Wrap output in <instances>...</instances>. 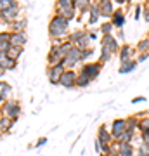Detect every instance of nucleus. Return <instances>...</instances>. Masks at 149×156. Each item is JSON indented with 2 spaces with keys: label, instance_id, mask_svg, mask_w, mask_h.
<instances>
[{
  "label": "nucleus",
  "instance_id": "obj_1",
  "mask_svg": "<svg viewBox=\"0 0 149 156\" xmlns=\"http://www.w3.org/2000/svg\"><path fill=\"white\" fill-rule=\"evenodd\" d=\"M69 35V21L62 16H54L49 21V37L50 40H66Z\"/></svg>",
  "mask_w": 149,
  "mask_h": 156
},
{
  "label": "nucleus",
  "instance_id": "obj_2",
  "mask_svg": "<svg viewBox=\"0 0 149 156\" xmlns=\"http://www.w3.org/2000/svg\"><path fill=\"white\" fill-rule=\"evenodd\" d=\"M54 7H55V14H57V16H62L64 19H68V21H71L73 17L76 16L73 0H57Z\"/></svg>",
  "mask_w": 149,
  "mask_h": 156
},
{
  "label": "nucleus",
  "instance_id": "obj_3",
  "mask_svg": "<svg viewBox=\"0 0 149 156\" xmlns=\"http://www.w3.org/2000/svg\"><path fill=\"white\" fill-rule=\"evenodd\" d=\"M101 71H102V64L99 61H88V62H83L78 73L83 75L85 78H88L90 82H94L95 78H99Z\"/></svg>",
  "mask_w": 149,
  "mask_h": 156
},
{
  "label": "nucleus",
  "instance_id": "obj_4",
  "mask_svg": "<svg viewBox=\"0 0 149 156\" xmlns=\"http://www.w3.org/2000/svg\"><path fill=\"white\" fill-rule=\"evenodd\" d=\"M19 115H21V104L16 99H9L2 104V116H7L16 122L19 118Z\"/></svg>",
  "mask_w": 149,
  "mask_h": 156
},
{
  "label": "nucleus",
  "instance_id": "obj_5",
  "mask_svg": "<svg viewBox=\"0 0 149 156\" xmlns=\"http://www.w3.org/2000/svg\"><path fill=\"white\" fill-rule=\"evenodd\" d=\"M109 130H111V135H113V140L120 142L123 134L127 132V118H115L113 123H111Z\"/></svg>",
  "mask_w": 149,
  "mask_h": 156
},
{
  "label": "nucleus",
  "instance_id": "obj_6",
  "mask_svg": "<svg viewBox=\"0 0 149 156\" xmlns=\"http://www.w3.org/2000/svg\"><path fill=\"white\" fill-rule=\"evenodd\" d=\"M83 59H82V50L76 49V47H73L69 52L66 54L64 57V62H62V66L66 68V69H75L78 64H82Z\"/></svg>",
  "mask_w": 149,
  "mask_h": 156
},
{
  "label": "nucleus",
  "instance_id": "obj_7",
  "mask_svg": "<svg viewBox=\"0 0 149 156\" xmlns=\"http://www.w3.org/2000/svg\"><path fill=\"white\" fill-rule=\"evenodd\" d=\"M76 76H78V71L64 69V73L61 75V80H59V85L64 87V89H73V87H76Z\"/></svg>",
  "mask_w": 149,
  "mask_h": 156
},
{
  "label": "nucleus",
  "instance_id": "obj_8",
  "mask_svg": "<svg viewBox=\"0 0 149 156\" xmlns=\"http://www.w3.org/2000/svg\"><path fill=\"white\" fill-rule=\"evenodd\" d=\"M109 21L115 26V30H123L125 23H127V12H125V9L123 7H116Z\"/></svg>",
  "mask_w": 149,
  "mask_h": 156
},
{
  "label": "nucleus",
  "instance_id": "obj_9",
  "mask_svg": "<svg viewBox=\"0 0 149 156\" xmlns=\"http://www.w3.org/2000/svg\"><path fill=\"white\" fill-rule=\"evenodd\" d=\"M64 69L66 68L62 66V64H59V66H47V71H45L47 80L52 85H59V80H61V75L64 73Z\"/></svg>",
  "mask_w": 149,
  "mask_h": 156
},
{
  "label": "nucleus",
  "instance_id": "obj_10",
  "mask_svg": "<svg viewBox=\"0 0 149 156\" xmlns=\"http://www.w3.org/2000/svg\"><path fill=\"white\" fill-rule=\"evenodd\" d=\"M101 47L104 49H109L113 54H118V50L122 47V44L118 42L115 35H106V37H101Z\"/></svg>",
  "mask_w": 149,
  "mask_h": 156
},
{
  "label": "nucleus",
  "instance_id": "obj_11",
  "mask_svg": "<svg viewBox=\"0 0 149 156\" xmlns=\"http://www.w3.org/2000/svg\"><path fill=\"white\" fill-rule=\"evenodd\" d=\"M97 7H99L101 17H104L108 21L111 19V16H113V12H115V9H116L115 2H111V0H99V2H97Z\"/></svg>",
  "mask_w": 149,
  "mask_h": 156
},
{
  "label": "nucleus",
  "instance_id": "obj_12",
  "mask_svg": "<svg viewBox=\"0 0 149 156\" xmlns=\"http://www.w3.org/2000/svg\"><path fill=\"white\" fill-rule=\"evenodd\" d=\"M133 52H135V47H132V45H128V44H122V47H120V50H118L120 64H123V62L133 59Z\"/></svg>",
  "mask_w": 149,
  "mask_h": 156
},
{
  "label": "nucleus",
  "instance_id": "obj_13",
  "mask_svg": "<svg viewBox=\"0 0 149 156\" xmlns=\"http://www.w3.org/2000/svg\"><path fill=\"white\" fill-rule=\"evenodd\" d=\"M97 139H99L102 144H113V142H115L108 125H101L99 127V130H97Z\"/></svg>",
  "mask_w": 149,
  "mask_h": 156
},
{
  "label": "nucleus",
  "instance_id": "obj_14",
  "mask_svg": "<svg viewBox=\"0 0 149 156\" xmlns=\"http://www.w3.org/2000/svg\"><path fill=\"white\" fill-rule=\"evenodd\" d=\"M28 42L26 31H11V45H16V47H23Z\"/></svg>",
  "mask_w": 149,
  "mask_h": 156
},
{
  "label": "nucleus",
  "instance_id": "obj_15",
  "mask_svg": "<svg viewBox=\"0 0 149 156\" xmlns=\"http://www.w3.org/2000/svg\"><path fill=\"white\" fill-rule=\"evenodd\" d=\"M17 14H19V5H12L11 9H7V11H4V12H0V17L4 19L5 23H14L17 19Z\"/></svg>",
  "mask_w": 149,
  "mask_h": 156
},
{
  "label": "nucleus",
  "instance_id": "obj_16",
  "mask_svg": "<svg viewBox=\"0 0 149 156\" xmlns=\"http://www.w3.org/2000/svg\"><path fill=\"white\" fill-rule=\"evenodd\" d=\"M101 19V12H99V7H97V0H92V7H90V12H88V24L94 26L97 24Z\"/></svg>",
  "mask_w": 149,
  "mask_h": 156
},
{
  "label": "nucleus",
  "instance_id": "obj_17",
  "mask_svg": "<svg viewBox=\"0 0 149 156\" xmlns=\"http://www.w3.org/2000/svg\"><path fill=\"white\" fill-rule=\"evenodd\" d=\"M118 154L120 156H135V147L132 142H118Z\"/></svg>",
  "mask_w": 149,
  "mask_h": 156
},
{
  "label": "nucleus",
  "instance_id": "obj_18",
  "mask_svg": "<svg viewBox=\"0 0 149 156\" xmlns=\"http://www.w3.org/2000/svg\"><path fill=\"white\" fill-rule=\"evenodd\" d=\"M0 66L4 68L5 71H11V69H14L17 66V61H12L5 52H0Z\"/></svg>",
  "mask_w": 149,
  "mask_h": 156
},
{
  "label": "nucleus",
  "instance_id": "obj_19",
  "mask_svg": "<svg viewBox=\"0 0 149 156\" xmlns=\"http://www.w3.org/2000/svg\"><path fill=\"white\" fill-rule=\"evenodd\" d=\"M11 95H12V87L7 82H0V102L4 104L5 101L11 99Z\"/></svg>",
  "mask_w": 149,
  "mask_h": 156
},
{
  "label": "nucleus",
  "instance_id": "obj_20",
  "mask_svg": "<svg viewBox=\"0 0 149 156\" xmlns=\"http://www.w3.org/2000/svg\"><path fill=\"white\" fill-rule=\"evenodd\" d=\"M137 59H130V61L123 62V64H120V69H118V73L120 75H128V73H132L135 68H137Z\"/></svg>",
  "mask_w": 149,
  "mask_h": 156
},
{
  "label": "nucleus",
  "instance_id": "obj_21",
  "mask_svg": "<svg viewBox=\"0 0 149 156\" xmlns=\"http://www.w3.org/2000/svg\"><path fill=\"white\" fill-rule=\"evenodd\" d=\"M135 52H139V54H149V33L146 35V37H142V38L137 42V45H135Z\"/></svg>",
  "mask_w": 149,
  "mask_h": 156
},
{
  "label": "nucleus",
  "instance_id": "obj_22",
  "mask_svg": "<svg viewBox=\"0 0 149 156\" xmlns=\"http://www.w3.org/2000/svg\"><path fill=\"white\" fill-rule=\"evenodd\" d=\"M87 31H88V30H82V28H80V30H75V31H69V35H68L66 40H69L73 45H76L78 42H80V40L85 37V35H87Z\"/></svg>",
  "mask_w": 149,
  "mask_h": 156
},
{
  "label": "nucleus",
  "instance_id": "obj_23",
  "mask_svg": "<svg viewBox=\"0 0 149 156\" xmlns=\"http://www.w3.org/2000/svg\"><path fill=\"white\" fill-rule=\"evenodd\" d=\"M9 47H11V33L0 31V52H7Z\"/></svg>",
  "mask_w": 149,
  "mask_h": 156
},
{
  "label": "nucleus",
  "instance_id": "obj_24",
  "mask_svg": "<svg viewBox=\"0 0 149 156\" xmlns=\"http://www.w3.org/2000/svg\"><path fill=\"white\" fill-rule=\"evenodd\" d=\"M99 31H101V37H106V35H113V31H115V26L111 24V21H104V23H101Z\"/></svg>",
  "mask_w": 149,
  "mask_h": 156
},
{
  "label": "nucleus",
  "instance_id": "obj_25",
  "mask_svg": "<svg viewBox=\"0 0 149 156\" xmlns=\"http://www.w3.org/2000/svg\"><path fill=\"white\" fill-rule=\"evenodd\" d=\"M7 56L11 57L12 61H17V57L23 54V47H16V45H11L9 49H7V52H5Z\"/></svg>",
  "mask_w": 149,
  "mask_h": 156
},
{
  "label": "nucleus",
  "instance_id": "obj_26",
  "mask_svg": "<svg viewBox=\"0 0 149 156\" xmlns=\"http://www.w3.org/2000/svg\"><path fill=\"white\" fill-rule=\"evenodd\" d=\"M113 52H111L109 49H104V47H101V54H99V62L104 66V62H108V61H111L113 59Z\"/></svg>",
  "mask_w": 149,
  "mask_h": 156
},
{
  "label": "nucleus",
  "instance_id": "obj_27",
  "mask_svg": "<svg viewBox=\"0 0 149 156\" xmlns=\"http://www.w3.org/2000/svg\"><path fill=\"white\" fill-rule=\"evenodd\" d=\"M127 130L139 132V118H137V115H132V116L127 118Z\"/></svg>",
  "mask_w": 149,
  "mask_h": 156
},
{
  "label": "nucleus",
  "instance_id": "obj_28",
  "mask_svg": "<svg viewBox=\"0 0 149 156\" xmlns=\"http://www.w3.org/2000/svg\"><path fill=\"white\" fill-rule=\"evenodd\" d=\"M12 123H14V120H11L7 116H2V120H0V132H9Z\"/></svg>",
  "mask_w": 149,
  "mask_h": 156
},
{
  "label": "nucleus",
  "instance_id": "obj_29",
  "mask_svg": "<svg viewBox=\"0 0 149 156\" xmlns=\"http://www.w3.org/2000/svg\"><path fill=\"white\" fill-rule=\"evenodd\" d=\"M135 156H149V146L144 142H139L137 149H135Z\"/></svg>",
  "mask_w": 149,
  "mask_h": 156
},
{
  "label": "nucleus",
  "instance_id": "obj_30",
  "mask_svg": "<svg viewBox=\"0 0 149 156\" xmlns=\"http://www.w3.org/2000/svg\"><path fill=\"white\" fill-rule=\"evenodd\" d=\"M92 83L88 78H85L83 75H80L78 73V76H76V87H80V89H85V87H88V85Z\"/></svg>",
  "mask_w": 149,
  "mask_h": 156
},
{
  "label": "nucleus",
  "instance_id": "obj_31",
  "mask_svg": "<svg viewBox=\"0 0 149 156\" xmlns=\"http://www.w3.org/2000/svg\"><path fill=\"white\" fill-rule=\"evenodd\" d=\"M146 130H149V115H146L144 118L139 120V134L146 132Z\"/></svg>",
  "mask_w": 149,
  "mask_h": 156
},
{
  "label": "nucleus",
  "instance_id": "obj_32",
  "mask_svg": "<svg viewBox=\"0 0 149 156\" xmlns=\"http://www.w3.org/2000/svg\"><path fill=\"white\" fill-rule=\"evenodd\" d=\"M12 28H14V31H24V28H26V19L23 17V19H16V21L12 23Z\"/></svg>",
  "mask_w": 149,
  "mask_h": 156
},
{
  "label": "nucleus",
  "instance_id": "obj_33",
  "mask_svg": "<svg viewBox=\"0 0 149 156\" xmlns=\"http://www.w3.org/2000/svg\"><path fill=\"white\" fill-rule=\"evenodd\" d=\"M135 135H137V132H132V130H127L125 134H123L122 140L120 142H132L133 139H135Z\"/></svg>",
  "mask_w": 149,
  "mask_h": 156
},
{
  "label": "nucleus",
  "instance_id": "obj_34",
  "mask_svg": "<svg viewBox=\"0 0 149 156\" xmlns=\"http://www.w3.org/2000/svg\"><path fill=\"white\" fill-rule=\"evenodd\" d=\"M12 5H16V2H14V0H0V12L11 9Z\"/></svg>",
  "mask_w": 149,
  "mask_h": 156
},
{
  "label": "nucleus",
  "instance_id": "obj_35",
  "mask_svg": "<svg viewBox=\"0 0 149 156\" xmlns=\"http://www.w3.org/2000/svg\"><path fill=\"white\" fill-rule=\"evenodd\" d=\"M94 47H88L87 50H83L82 52V59H83V62H88V59H90V57L94 56Z\"/></svg>",
  "mask_w": 149,
  "mask_h": 156
},
{
  "label": "nucleus",
  "instance_id": "obj_36",
  "mask_svg": "<svg viewBox=\"0 0 149 156\" xmlns=\"http://www.w3.org/2000/svg\"><path fill=\"white\" fill-rule=\"evenodd\" d=\"M140 16H142V4H135V7H133V19L139 21Z\"/></svg>",
  "mask_w": 149,
  "mask_h": 156
},
{
  "label": "nucleus",
  "instance_id": "obj_37",
  "mask_svg": "<svg viewBox=\"0 0 149 156\" xmlns=\"http://www.w3.org/2000/svg\"><path fill=\"white\" fill-rule=\"evenodd\" d=\"M142 17L149 23V0L142 4Z\"/></svg>",
  "mask_w": 149,
  "mask_h": 156
},
{
  "label": "nucleus",
  "instance_id": "obj_38",
  "mask_svg": "<svg viewBox=\"0 0 149 156\" xmlns=\"http://www.w3.org/2000/svg\"><path fill=\"white\" fill-rule=\"evenodd\" d=\"M139 142H144V144L149 146V130H146V132H140V134H139Z\"/></svg>",
  "mask_w": 149,
  "mask_h": 156
},
{
  "label": "nucleus",
  "instance_id": "obj_39",
  "mask_svg": "<svg viewBox=\"0 0 149 156\" xmlns=\"http://www.w3.org/2000/svg\"><path fill=\"white\" fill-rule=\"evenodd\" d=\"M94 147H95V151L99 153V154H102V142H101L97 137H95V142H94Z\"/></svg>",
  "mask_w": 149,
  "mask_h": 156
},
{
  "label": "nucleus",
  "instance_id": "obj_40",
  "mask_svg": "<svg viewBox=\"0 0 149 156\" xmlns=\"http://www.w3.org/2000/svg\"><path fill=\"white\" fill-rule=\"evenodd\" d=\"M146 97H144V95H137V97H133L132 99V104H139V102H146Z\"/></svg>",
  "mask_w": 149,
  "mask_h": 156
},
{
  "label": "nucleus",
  "instance_id": "obj_41",
  "mask_svg": "<svg viewBox=\"0 0 149 156\" xmlns=\"http://www.w3.org/2000/svg\"><path fill=\"white\" fill-rule=\"evenodd\" d=\"M88 37H90V40H92V42H95V40L99 38V37H97V31H95V30H88Z\"/></svg>",
  "mask_w": 149,
  "mask_h": 156
},
{
  "label": "nucleus",
  "instance_id": "obj_42",
  "mask_svg": "<svg viewBox=\"0 0 149 156\" xmlns=\"http://www.w3.org/2000/svg\"><path fill=\"white\" fill-rule=\"evenodd\" d=\"M45 144H47V137H40L38 142L35 144V147H42V146H45Z\"/></svg>",
  "mask_w": 149,
  "mask_h": 156
},
{
  "label": "nucleus",
  "instance_id": "obj_43",
  "mask_svg": "<svg viewBox=\"0 0 149 156\" xmlns=\"http://www.w3.org/2000/svg\"><path fill=\"white\" fill-rule=\"evenodd\" d=\"M149 59V54H139L137 56V62H144Z\"/></svg>",
  "mask_w": 149,
  "mask_h": 156
},
{
  "label": "nucleus",
  "instance_id": "obj_44",
  "mask_svg": "<svg viewBox=\"0 0 149 156\" xmlns=\"http://www.w3.org/2000/svg\"><path fill=\"white\" fill-rule=\"evenodd\" d=\"M116 31H118V37H116V38H118V42L122 44L123 40H125V33H123V30H116Z\"/></svg>",
  "mask_w": 149,
  "mask_h": 156
},
{
  "label": "nucleus",
  "instance_id": "obj_45",
  "mask_svg": "<svg viewBox=\"0 0 149 156\" xmlns=\"http://www.w3.org/2000/svg\"><path fill=\"white\" fill-rule=\"evenodd\" d=\"M4 73H5V69H4V68L0 66V78H2V75H4Z\"/></svg>",
  "mask_w": 149,
  "mask_h": 156
},
{
  "label": "nucleus",
  "instance_id": "obj_46",
  "mask_svg": "<svg viewBox=\"0 0 149 156\" xmlns=\"http://www.w3.org/2000/svg\"><path fill=\"white\" fill-rule=\"evenodd\" d=\"M101 156H120V154H101Z\"/></svg>",
  "mask_w": 149,
  "mask_h": 156
}]
</instances>
